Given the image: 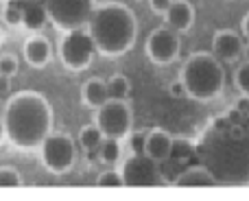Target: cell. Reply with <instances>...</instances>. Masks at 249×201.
I'll return each mask as SVG.
<instances>
[{
    "label": "cell",
    "mask_w": 249,
    "mask_h": 201,
    "mask_svg": "<svg viewBox=\"0 0 249 201\" xmlns=\"http://www.w3.org/2000/svg\"><path fill=\"white\" fill-rule=\"evenodd\" d=\"M39 160L46 166V171L55 173V175H64V173L72 171L74 162H77V145L68 133H48L39 145Z\"/></svg>",
    "instance_id": "6"
},
{
    "label": "cell",
    "mask_w": 249,
    "mask_h": 201,
    "mask_svg": "<svg viewBox=\"0 0 249 201\" xmlns=\"http://www.w3.org/2000/svg\"><path fill=\"white\" fill-rule=\"evenodd\" d=\"M94 123L99 125V129L103 131V136L124 140V138L129 136V131H131V127H133L131 107L127 105V101L109 99L105 105H101L99 110H96Z\"/></svg>",
    "instance_id": "9"
},
{
    "label": "cell",
    "mask_w": 249,
    "mask_h": 201,
    "mask_svg": "<svg viewBox=\"0 0 249 201\" xmlns=\"http://www.w3.org/2000/svg\"><path fill=\"white\" fill-rule=\"evenodd\" d=\"M53 59V46L44 35H31L24 42V61L31 68H44Z\"/></svg>",
    "instance_id": "13"
},
{
    "label": "cell",
    "mask_w": 249,
    "mask_h": 201,
    "mask_svg": "<svg viewBox=\"0 0 249 201\" xmlns=\"http://www.w3.org/2000/svg\"><path fill=\"white\" fill-rule=\"evenodd\" d=\"M2 42H4V31H2V26H0V46H2Z\"/></svg>",
    "instance_id": "32"
},
{
    "label": "cell",
    "mask_w": 249,
    "mask_h": 201,
    "mask_svg": "<svg viewBox=\"0 0 249 201\" xmlns=\"http://www.w3.org/2000/svg\"><path fill=\"white\" fill-rule=\"evenodd\" d=\"M2 127L7 140L24 151L39 149L42 140L51 133L53 107L44 94L35 90L16 92L2 111Z\"/></svg>",
    "instance_id": "2"
},
{
    "label": "cell",
    "mask_w": 249,
    "mask_h": 201,
    "mask_svg": "<svg viewBox=\"0 0 249 201\" xmlns=\"http://www.w3.org/2000/svg\"><path fill=\"white\" fill-rule=\"evenodd\" d=\"M193 151L221 186L249 184V116L234 107L216 116Z\"/></svg>",
    "instance_id": "1"
},
{
    "label": "cell",
    "mask_w": 249,
    "mask_h": 201,
    "mask_svg": "<svg viewBox=\"0 0 249 201\" xmlns=\"http://www.w3.org/2000/svg\"><path fill=\"white\" fill-rule=\"evenodd\" d=\"M96 153H99V160L103 164H107V166H114V164L121 160V153H123L121 140H118V138H107V136H105Z\"/></svg>",
    "instance_id": "18"
},
{
    "label": "cell",
    "mask_w": 249,
    "mask_h": 201,
    "mask_svg": "<svg viewBox=\"0 0 249 201\" xmlns=\"http://www.w3.org/2000/svg\"><path fill=\"white\" fill-rule=\"evenodd\" d=\"M18 68H20V64H18V57L16 55H2L0 57V70H2L4 77H13V74L18 73Z\"/></svg>",
    "instance_id": "25"
},
{
    "label": "cell",
    "mask_w": 249,
    "mask_h": 201,
    "mask_svg": "<svg viewBox=\"0 0 249 201\" xmlns=\"http://www.w3.org/2000/svg\"><path fill=\"white\" fill-rule=\"evenodd\" d=\"M2 22L7 26H11V29L24 24V2H20V0H9L2 11Z\"/></svg>",
    "instance_id": "20"
},
{
    "label": "cell",
    "mask_w": 249,
    "mask_h": 201,
    "mask_svg": "<svg viewBox=\"0 0 249 201\" xmlns=\"http://www.w3.org/2000/svg\"><path fill=\"white\" fill-rule=\"evenodd\" d=\"M164 18H166V26H171L177 33H186L195 24V9L188 0H173Z\"/></svg>",
    "instance_id": "12"
},
{
    "label": "cell",
    "mask_w": 249,
    "mask_h": 201,
    "mask_svg": "<svg viewBox=\"0 0 249 201\" xmlns=\"http://www.w3.org/2000/svg\"><path fill=\"white\" fill-rule=\"evenodd\" d=\"M243 51H245V44H243V37L236 31L221 29L214 33L212 53H214L221 61H236L238 57L243 55Z\"/></svg>",
    "instance_id": "11"
},
{
    "label": "cell",
    "mask_w": 249,
    "mask_h": 201,
    "mask_svg": "<svg viewBox=\"0 0 249 201\" xmlns=\"http://www.w3.org/2000/svg\"><path fill=\"white\" fill-rule=\"evenodd\" d=\"M20 2H33V0H20Z\"/></svg>",
    "instance_id": "33"
},
{
    "label": "cell",
    "mask_w": 249,
    "mask_h": 201,
    "mask_svg": "<svg viewBox=\"0 0 249 201\" xmlns=\"http://www.w3.org/2000/svg\"><path fill=\"white\" fill-rule=\"evenodd\" d=\"M0 77H4V74H2V70H0Z\"/></svg>",
    "instance_id": "34"
},
{
    "label": "cell",
    "mask_w": 249,
    "mask_h": 201,
    "mask_svg": "<svg viewBox=\"0 0 249 201\" xmlns=\"http://www.w3.org/2000/svg\"><path fill=\"white\" fill-rule=\"evenodd\" d=\"M7 140V133H4V127H2V120H0V146H2V142Z\"/></svg>",
    "instance_id": "30"
},
{
    "label": "cell",
    "mask_w": 249,
    "mask_h": 201,
    "mask_svg": "<svg viewBox=\"0 0 249 201\" xmlns=\"http://www.w3.org/2000/svg\"><path fill=\"white\" fill-rule=\"evenodd\" d=\"M107 94L109 99L116 101H127L129 94H131V81L124 74H114V77L107 79Z\"/></svg>",
    "instance_id": "19"
},
{
    "label": "cell",
    "mask_w": 249,
    "mask_h": 201,
    "mask_svg": "<svg viewBox=\"0 0 249 201\" xmlns=\"http://www.w3.org/2000/svg\"><path fill=\"white\" fill-rule=\"evenodd\" d=\"M96 46L92 42L88 29H74L66 31L64 37L59 42V59L64 64V68L68 70H86L94 59Z\"/></svg>",
    "instance_id": "7"
},
{
    "label": "cell",
    "mask_w": 249,
    "mask_h": 201,
    "mask_svg": "<svg viewBox=\"0 0 249 201\" xmlns=\"http://www.w3.org/2000/svg\"><path fill=\"white\" fill-rule=\"evenodd\" d=\"M168 94H171L173 99H186V96H188V90H186L181 79H175V81H171V86H168Z\"/></svg>",
    "instance_id": "26"
},
{
    "label": "cell",
    "mask_w": 249,
    "mask_h": 201,
    "mask_svg": "<svg viewBox=\"0 0 249 201\" xmlns=\"http://www.w3.org/2000/svg\"><path fill=\"white\" fill-rule=\"evenodd\" d=\"M146 57L158 66H168L173 61H177L181 53V39L179 33L173 31L171 26H158L149 33L144 44Z\"/></svg>",
    "instance_id": "10"
},
{
    "label": "cell",
    "mask_w": 249,
    "mask_h": 201,
    "mask_svg": "<svg viewBox=\"0 0 249 201\" xmlns=\"http://www.w3.org/2000/svg\"><path fill=\"white\" fill-rule=\"evenodd\" d=\"M181 81L188 90V99L195 101H212L223 92L225 70L221 59L212 53H195L186 59L181 68Z\"/></svg>",
    "instance_id": "4"
},
{
    "label": "cell",
    "mask_w": 249,
    "mask_h": 201,
    "mask_svg": "<svg viewBox=\"0 0 249 201\" xmlns=\"http://www.w3.org/2000/svg\"><path fill=\"white\" fill-rule=\"evenodd\" d=\"M127 146H129V151L136 155L146 153V131H129Z\"/></svg>",
    "instance_id": "23"
},
{
    "label": "cell",
    "mask_w": 249,
    "mask_h": 201,
    "mask_svg": "<svg viewBox=\"0 0 249 201\" xmlns=\"http://www.w3.org/2000/svg\"><path fill=\"white\" fill-rule=\"evenodd\" d=\"M86 29L94 42L96 53L105 57H121L129 53L138 37V20L123 2L99 4Z\"/></svg>",
    "instance_id": "3"
},
{
    "label": "cell",
    "mask_w": 249,
    "mask_h": 201,
    "mask_svg": "<svg viewBox=\"0 0 249 201\" xmlns=\"http://www.w3.org/2000/svg\"><path fill=\"white\" fill-rule=\"evenodd\" d=\"M109 101L107 94V81L101 77H90L81 88V103L90 110H99L101 105Z\"/></svg>",
    "instance_id": "16"
},
{
    "label": "cell",
    "mask_w": 249,
    "mask_h": 201,
    "mask_svg": "<svg viewBox=\"0 0 249 201\" xmlns=\"http://www.w3.org/2000/svg\"><path fill=\"white\" fill-rule=\"evenodd\" d=\"M173 146H175V140H173V136L166 129L155 127L151 131H146V155L149 158L164 162V160L171 158Z\"/></svg>",
    "instance_id": "14"
},
{
    "label": "cell",
    "mask_w": 249,
    "mask_h": 201,
    "mask_svg": "<svg viewBox=\"0 0 249 201\" xmlns=\"http://www.w3.org/2000/svg\"><path fill=\"white\" fill-rule=\"evenodd\" d=\"M175 186H184V188H197V186H221L219 180L212 175V171L203 164H197V166H188L186 171H181L179 175L173 182Z\"/></svg>",
    "instance_id": "15"
},
{
    "label": "cell",
    "mask_w": 249,
    "mask_h": 201,
    "mask_svg": "<svg viewBox=\"0 0 249 201\" xmlns=\"http://www.w3.org/2000/svg\"><path fill=\"white\" fill-rule=\"evenodd\" d=\"M241 31H243V37L249 42V11L243 16V20H241Z\"/></svg>",
    "instance_id": "29"
},
{
    "label": "cell",
    "mask_w": 249,
    "mask_h": 201,
    "mask_svg": "<svg viewBox=\"0 0 249 201\" xmlns=\"http://www.w3.org/2000/svg\"><path fill=\"white\" fill-rule=\"evenodd\" d=\"M243 55H245V61L249 64V42H247V46H245V51H243Z\"/></svg>",
    "instance_id": "31"
},
{
    "label": "cell",
    "mask_w": 249,
    "mask_h": 201,
    "mask_svg": "<svg viewBox=\"0 0 249 201\" xmlns=\"http://www.w3.org/2000/svg\"><path fill=\"white\" fill-rule=\"evenodd\" d=\"M171 2L173 0H149V7L155 16H164L168 11V7H171Z\"/></svg>",
    "instance_id": "27"
},
{
    "label": "cell",
    "mask_w": 249,
    "mask_h": 201,
    "mask_svg": "<svg viewBox=\"0 0 249 201\" xmlns=\"http://www.w3.org/2000/svg\"><path fill=\"white\" fill-rule=\"evenodd\" d=\"M123 184L131 186V188H155V186H164L166 180L160 173V162L153 158H149L146 153H131L124 160L123 168Z\"/></svg>",
    "instance_id": "8"
},
{
    "label": "cell",
    "mask_w": 249,
    "mask_h": 201,
    "mask_svg": "<svg viewBox=\"0 0 249 201\" xmlns=\"http://www.w3.org/2000/svg\"><path fill=\"white\" fill-rule=\"evenodd\" d=\"M46 20L59 31L86 29L96 9L94 0H42Z\"/></svg>",
    "instance_id": "5"
},
{
    "label": "cell",
    "mask_w": 249,
    "mask_h": 201,
    "mask_svg": "<svg viewBox=\"0 0 249 201\" xmlns=\"http://www.w3.org/2000/svg\"><path fill=\"white\" fill-rule=\"evenodd\" d=\"M234 110L241 111V114L249 116V94H241V99L234 103Z\"/></svg>",
    "instance_id": "28"
},
{
    "label": "cell",
    "mask_w": 249,
    "mask_h": 201,
    "mask_svg": "<svg viewBox=\"0 0 249 201\" xmlns=\"http://www.w3.org/2000/svg\"><path fill=\"white\" fill-rule=\"evenodd\" d=\"M96 186H103V188H118V186H124L121 171H114V168L103 171L99 177H96Z\"/></svg>",
    "instance_id": "22"
},
{
    "label": "cell",
    "mask_w": 249,
    "mask_h": 201,
    "mask_svg": "<svg viewBox=\"0 0 249 201\" xmlns=\"http://www.w3.org/2000/svg\"><path fill=\"white\" fill-rule=\"evenodd\" d=\"M103 131L99 129V125H83L81 131H79V145H81V149L86 151L88 155L90 153H96L101 146V142H103Z\"/></svg>",
    "instance_id": "17"
},
{
    "label": "cell",
    "mask_w": 249,
    "mask_h": 201,
    "mask_svg": "<svg viewBox=\"0 0 249 201\" xmlns=\"http://www.w3.org/2000/svg\"><path fill=\"white\" fill-rule=\"evenodd\" d=\"M24 184L20 171L13 166H0V188H18Z\"/></svg>",
    "instance_id": "21"
},
{
    "label": "cell",
    "mask_w": 249,
    "mask_h": 201,
    "mask_svg": "<svg viewBox=\"0 0 249 201\" xmlns=\"http://www.w3.org/2000/svg\"><path fill=\"white\" fill-rule=\"evenodd\" d=\"M234 83H236V88H238V92H241V94H249V64H247V61L236 68Z\"/></svg>",
    "instance_id": "24"
}]
</instances>
